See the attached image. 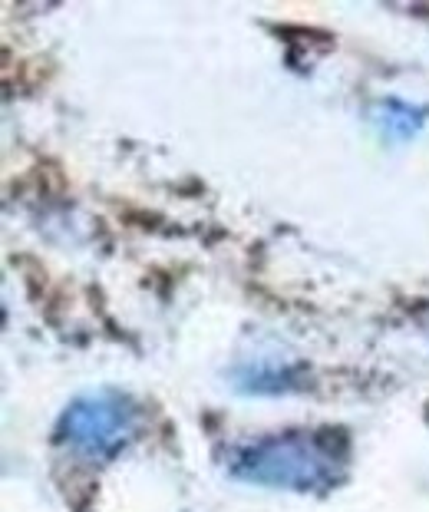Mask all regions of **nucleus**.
<instances>
[{
    "label": "nucleus",
    "mask_w": 429,
    "mask_h": 512,
    "mask_svg": "<svg viewBox=\"0 0 429 512\" xmlns=\"http://www.w3.org/2000/svg\"><path fill=\"white\" fill-rule=\"evenodd\" d=\"M350 443L340 430H284L231 446L228 476L268 489L327 496L347 479Z\"/></svg>",
    "instance_id": "nucleus-1"
},
{
    "label": "nucleus",
    "mask_w": 429,
    "mask_h": 512,
    "mask_svg": "<svg viewBox=\"0 0 429 512\" xmlns=\"http://www.w3.org/2000/svg\"><path fill=\"white\" fill-rule=\"evenodd\" d=\"M139 403L123 390H93L76 397L57 423V443L83 460L106 463L136 440Z\"/></svg>",
    "instance_id": "nucleus-2"
},
{
    "label": "nucleus",
    "mask_w": 429,
    "mask_h": 512,
    "mask_svg": "<svg viewBox=\"0 0 429 512\" xmlns=\"http://www.w3.org/2000/svg\"><path fill=\"white\" fill-rule=\"evenodd\" d=\"M426 116H429L426 106H416V103H406V100L390 96V100L373 103L370 123L377 126L387 139H393V143H403V139H413L416 133H420Z\"/></svg>",
    "instance_id": "nucleus-3"
}]
</instances>
